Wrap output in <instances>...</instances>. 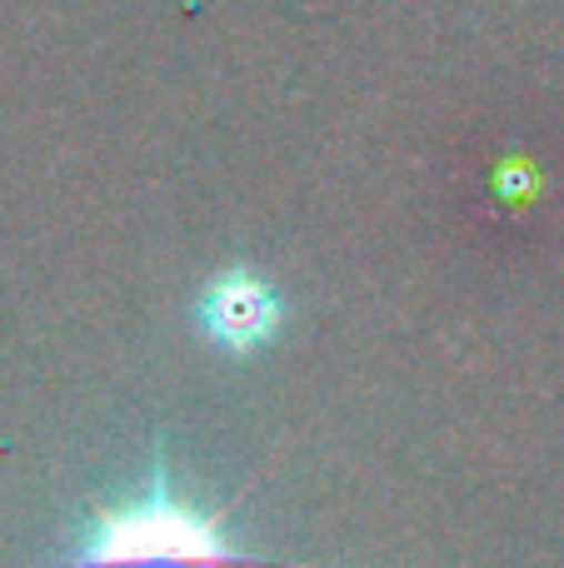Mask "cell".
<instances>
[{
    "instance_id": "cell-2",
    "label": "cell",
    "mask_w": 564,
    "mask_h": 568,
    "mask_svg": "<svg viewBox=\"0 0 564 568\" xmlns=\"http://www.w3.org/2000/svg\"><path fill=\"white\" fill-rule=\"evenodd\" d=\"M200 324H205V334L220 349L250 354L280 329V300L255 275H225L210 284L205 300H200Z\"/></svg>"
},
{
    "instance_id": "cell-1",
    "label": "cell",
    "mask_w": 564,
    "mask_h": 568,
    "mask_svg": "<svg viewBox=\"0 0 564 568\" xmlns=\"http://www.w3.org/2000/svg\"><path fill=\"white\" fill-rule=\"evenodd\" d=\"M40 568H290L260 564L240 554L220 529V514L175 499L165 469H155L150 489L125 509H100L75 554Z\"/></svg>"
}]
</instances>
